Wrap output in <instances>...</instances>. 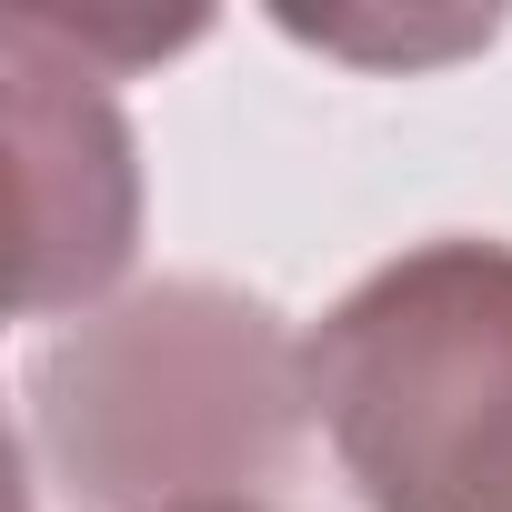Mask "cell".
I'll return each mask as SVG.
<instances>
[{
  "instance_id": "obj_1",
  "label": "cell",
  "mask_w": 512,
  "mask_h": 512,
  "mask_svg": "<svg viewBox=\"0 0 512 512\" xmlns=\"http://www.w3.org/2000/svg\"><path fill=\"white\" fill-rule=\"evenodd\" d=\"M31 452L81 512H241L292 482L312 362L272 302L151 282L31 352Z\"/></svg>"
},
{
  "instance_id": "obj_2",
  "label": "cell",
  "mask_w": 512,
  "mask_h": 512,
  "mask_svg": "<svg viewBox=\"0 0 512 512\" xmlns=\"http://www.w3.org/2000/svg\"><path fill=\"white\" fill-rule=\"evenodd\" d=\"M302 362L372 512H512V241H412L322 312Z\"/></svg>"
},
{
  "instance_id": "obj_3",
  "label": "cell",
  "mask_w": 512,
  "mask_h": 512,
  "mask_svg": "<svg viewBox=\"0 0 512 512\" xmlns=\"http://www.w3.org/2000/svg\"><path fill=\"white\" fill-rule=\"evenodd\" d=\"M11 81V151H21V312H81L131 272L141 241V151L91 51H71L41 11L0 31Z\"/></svg>"
},
{
  "instance_id": "obj_4",
  "label": "cell",
  "mask_w": 512,
  "mask_h": 512,
  "mask_svg": "<svg viewBox=\"0 0 512 512\" xmlns=\"http://www.w3.org/2000/svg\"><path fill=\"white\" fill-rule=\"evenodd\" d=\"M282 31H302V41H322V51H372V61H432V51H482L502 21L482 11V21H442V31H362V21H312V11H282Z\"/></svg>"
},
{
  "instance_id": "obj_5",
  "label": "cell",
  "mask_w": 512,
  "mask_h": 512,
  "mask_svg": "<svg viewBox=\"0 0 512 512\" xmlns=\"http://www.w3.org/2000/svg\"><path fill=\"white\" fill-rule=\"evenodd\" d=\"M241 512H262V502H241Z\"/></svg>"
}]
</instances>
